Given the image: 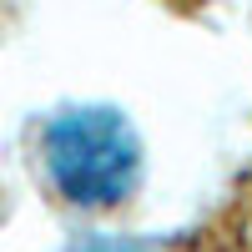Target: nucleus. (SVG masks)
I'll return each instance as SVG.
<instances>
[{
    "label": "nucleus",
    "instance_id": "2",
    "mask_svg": "<svg viewBox=\"0 0 252 252\" xmlns=\"http://www.w3.org/2000/svg\"><path fill=\"white\" fill-rule=\"evenodd\" d=\"M237 242L252 252V197H247V207H242V227H237Z\"/></svg>",
    "mask_w": 252,
    "mask_h": 252
},
{
    "label": "nucleus",
    "instance_id": "1",
    "mask_svg": "<svg viewBox=\"0 0 252 252\" xmlns=\"http://www.w3.org/2000/svg\"><path fill=\"white\" fill-rule=\"evenodd\" d=\"M40 166L61 202L81 212L121 207L141 182V141L111 106H71L40 126Z\"/></svg>",
    "mask_w": 252,
    "mask_h": 252
}]
</instances>
